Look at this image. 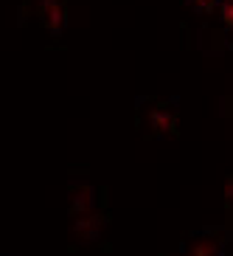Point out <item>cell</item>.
<instances>
[{
    "label": "cell",
    "instance_id": "cell-2",
    "mask_svg": "<svg viewBox=\"0 0 233 256\" xmlns=\"http://www.w3.org/2000/svg\"><path fill=\"white\" fill-rule=\"evenodd\" d=\"M197 3H200V6H203V8H211V6H217L219 0H197Z\"/></svg>",
    "mask_w": 233,
    "mask_h": 256
},
{
    "label": "cell",
    "instance_id": "cell-1",
    "mask_svg": "<svg viewBox=\"0 0 233 256\" xmlns=\"http://www.w3.org/2000/svg\"><path fill=\"white\" fill-rule=\"evenodd\" d=\"M222 23H225V28L233 34V3H225V6H222Z\"/></svg>",
    "mask_w": 233,
    "mask_h": 256
}]
</instances>
